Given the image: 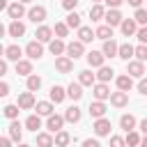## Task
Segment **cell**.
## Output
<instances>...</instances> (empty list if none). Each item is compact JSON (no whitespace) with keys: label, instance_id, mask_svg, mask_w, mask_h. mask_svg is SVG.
Listing matches in <instances>:
<instances>
[{"label":"cell","instance_id":"19","mask_svg":"<svg viewBox=\"0 0 147 147\" xmlns=\"http://www.w3.org/2000/svg\"><path fill=\"white\" fill-rule=\"evenodd\" d=\"M48 94H51V101H53V103H62V101L67 99V90H64L62 85H53Z\"/></svg>","mask_w":147,"mask_h":147},{"label":"cell","instance_id":"28","mask_svg":"<svg viewBox=\"0 0 147 147\" xmlns=\"http://www.w3.org/2000/svg\"><path fill=\"white\" fill-rule=\"evenodd\" d=\"M48 51H51L53 55H62V53L67 51V44H64L62 39H53V41H48Z\"/></svg>","mask_w":147,"mask_h":147},{"label":"cell","instance_id":"45","mask_svg":"<svg viewBox=\"0 0 147 147\" xmlns=\"http://www.w3.org/2000/svg\"><path fill=\"white\" fill-rule=\"evenodd\" d=\"M110 147H129V145H126V138L113 136V138H110Z\"/></svg>","mask_w":147,"mask_h":147},{"label":"cell","instance_id":"33","mask_svg":"<svg viewBox=\"0 0 147 147\" xmlns=\"http://www.w3.org/2000/svg\"><path fill=\"white\" fill-rule=\"evenodd\" d=\"M25 129H30V131L37 133V129H41V115H39V113H37V115H30V117L25 119Z\"/></svg>","mask_w":147,"mask_h":147},{"label":"cell","instance_id":"24","mask_svg":"<svg viewBox=\"0 0 147 147\" xmlns=\"http://www.w3.org/2000/svg\"><path fill=\"white\" fill-rule=\"evenodd\" d=\"M67 96L74 99V101H80V99H83V85H80V83H69V87H67Z\"/></svg>","mask_w":147,"mask_h":147},{"label":"cell","instance_id":"50","mask_svg":"<svg viewBox=\"0 0 147 147\" xmlns=\"http://www.w3.org/2000/svg\"><path fill=\"white\" fill-rule=\"evenodd\" d=\"M7 94H9V83L2 80V83H0V96H7Z\"/></svg>","mask_w":147,"mask_h":147},{"label":"cell","instance_id":"10","mask_svg":"<svg viewBox=\"0 0 147 147\" xmlns=\"http://www.w3.org/2000/svg\"><path fill=\"white\" fill-rule=\"evenodd\" d=\"M37 106V101H34V94L28 90V92H23V94H18V108L21 110H30V108H34Z\"/></svg>","mask_w":147,"mask_h":147},{"label":"cell","instance_id":"58","mask_svg":"<svg viewBox=\"0 0 147 147\" xmlns=\"http://www.w3.org/2000/svg\"><path fill=\"white\" fill-rule=\"evenodd\" d=\"M18 2H23V5H28V2H32V0H18Z\"/></svg>","mask_w":147,"mask_h":147},{"label":"cell","instance_id":"12","mask_svg":"<svg viewBox=\"0 0 147 147\" xmlns=\"http://www.w3.org/2000/svg\"><path fill=\"white\" fill-rule=\"evenodd\" d=\"M85 57H87V64H90V67H94V69L103 67V60H106L103 51H90V53H87Z\"/></svg>","mask_w":147,"mask_h":147},{"label":"cell","instance_id":"35","mask_svg":"<svg viewBox=\"0 0 147 147\" xmlns=\"http://www.w3.org/2000/svg\"><path fill=\"white\" fill-rule=\"evenodd\" d=\"M55 138L51 133H37V147H53Z\"/></svg>","mask_w":147,"mask_h":147},{"label":"cell","instance_id":"34","mask_svg":"<svg viewBox=\"0 0 147 147\" xmlns=\"http://www.w3.org/2000/svg\"><path fill=\"white\" fill-rule=\"evenodd\" d=\"M119 126H122L124 131H133V129H136V117H133L131 113H129V115H122V117H119Z\"/></svg>","mask_w":147,"mask_h":147},{"label":"cell","instance_id":"26","mask_svg":"<svg viewBox=\"0 0 147 147\" xmlns=\"http://www.w3.org/2000/svg\"><path fill=\"white\" fill-rule=\"evenodd\" d=\"M16 74L28 78V76L32 74V60H18V62H16Z\"/></svg>","mask_w":147,"mask_h":147},{"label":"cell","instance_id":"22","mask_svg":"<svg viewBox=\"0 0 147 147\" xmlns=\"http://www.w3.org/2000/svg\"><path fill=\"white\" fill-rule=\"evenodd\" d=\"M94 80H96V74H92V71H87V69L80 71V76H78V83H80L83 87H94V85H96Z\"/></svg>","mask_w":147,"mask_h":147},{"label":"cell","instance_id":"46","mask_svg":"<svg viewBox=\"0 0 147 147\" xmlns=\"http://www.w3.org/2000/svg\"><path fill=\"white\" fill-rule=\"evenodd\" d=\"M136 37H138V41H140V44H147V25H142V28H138V32H136Z\"/></svg>","mask_w":147,"mask_h":147},{"label":"cell","instance_id":"17","mask_svg":"<svg viewBox=\"0 0 147 147\" xmlns=\"http://www.w3.org/2000/svg\"><path fill=\"white\" fill-rule=\"evenodd\" d=\"M78 39H80L83 44H90L92 39H96V30H92V28H87V25H80V28H78Z\"/></svg>","mask_w":147,"mask_h":147},{"label":"cell","instance_id":"32","mask_svg":"<svg viewBox=\"0 0 147 147\" xmlns=\"http://www.w3.org/2000/svg\"><path fill=\"white\" fill-rule=\"evenodd\" d=\"M113 74H115V71H113V67H106V64H103V67H99L96 80H99V83H108V80L113 78Z\"/></svg>","mask_w":147,"mask_h":147},{"label":"cell","instance_id":"9","mask_svg":"<svg viewBox=\"0 0 147 147\" xmlns=\"http://www.w3.org/2000/svg\"><path fill=\"white\" fill-rule=\"evenodd\" d=\"M92 94H94V99L96 101H106V99H110V87L106 85V83H96L94 87H92Z\"/></svg>","mask_w":147,"mask_h":147},{"label":"cell","instance_id":"51","mask_svg":"<svg viewBox=\"0 0 147 147\" xmlns=\"http://www.w3.org/2000/svg\"><path fill=\"white\" fill-rule=\"evenodd\" d=\"M122 2H126V0H106V5H108V7H113V9H117Z\"/></svg>","mask_w":147,"mask_h":147},{"label":"cell","instance_id":"41","mask_svg":"<svg viewBox=\"0 0 147 147\" xmlns=\"http://www.w3.org/2000/svg\"><path fill=\"white\" fill-rule=\"evenodd\" d=\"M64 23H67L69 28H76V30H78V28H80V16H78L76 11H69V16H67Z\"/></svg>","mask_w":147,"mask_h":147},{"label":"cell","instance_id":"48","mask_svg":"<svg viewBox=\"0 0 147 147\" xmlns=\"http://www.w3.org/2000/svg\"><path fill=\"white\" fill-rule=\"evenodd\" d=\"M83 147H101V145H99V140H94V138H85V140H83Z\"/></svg>","mask_w":147,"mask_h":147},{"label":"cell","instance_id":"57","mask_svg":"<svg viewBox=\"0 0 147 147\" xmlns=\"http://www.w3.org/2000/svg\"><path fill=\"white\" fill-rule=\"evenodd\" d=\"M18 147H32V145H25V142H18Z\"/></svg>","mask_w":147,"mask_h":147},{"label":"cell","instance_id":"54","mask_svg":"<svg viewBox=\"0 0 147 147\" xmlns=\"http://www.w3.org/2000/svg\"><path fill=\"white\" fill-rule=\"evenodd\" d=\"M140 131H142V133H145V136H147V117H145V119H142V122H140Z\"/></svg>","mask_w":147,"mask_h":147},{"label":"cell","instance_id":"30","mask_svg":"<svg viewBox=\"0 0 147 147\" xmlns=\"http://www.w3.org/2000/svg\"><path fill=\"white\" fill-rule=\"evenodd\" d=\"M34 110H37L39 115H44V117H48V115H53V101H37V106H34Z\"/></svg>","mask_w":147,"mask_h":147},{"label":"cell","instance_id":"49","mask_svg":"<svg viewBox=\"0 0 147 147\" xmlns=\"http://www.w3.org/2000/svg\"><path fill=\"white\" fill-rule=\"evenodd\" d=\"M138 92H140V94H147V78H140V83H138Z\"/></svg>","mask_w":147,"mask_h":147},{"label":"cell","instance_id":"5","mask_svg":"<svg viewBox=\"0 0 147 147\" xmlns=\"http://www.w3.org/2000/svg\"><path fill=\"white\" fill-rule=\"evenodd\" d=\"M55 69H57L60 74H69V71L74 69V60H71L69 55H57V57H55Z\"/></svg>","mask_w":147,"mask_h":147},{"label":"cell","instance_id":"31","mask_svg":"<svg viewBox=\"0 0 147 147\" xmlns=\"http://www.w3.org/2000/svg\"><path fill=\"white\" fill-rule=\"evenodd\" d=\"M96 39H101V41H108V39H113V28L106 23V25H99L96 28Z\"/></svg>","mask_w":147,"mask_h":147},{"label":"cell","instance_id":"8","mask_svg":"<svg viewBox=\"0 0 147 147\" xmlns=\"http://www.w3.org/2000/svg\"><path fill=\"white\" fill-rule=\"evenodd\" d=\"M7 16L11 18V21H18V18H23L25 16V7H23V2H11L9 7H7Z\"/></svg>","mask_w":147,"mask_h":147},{"label":"cell","instance_id":"47","mask_svg":"<svg viewBox=\"0 0 147 147\" xmlns=\"http://www.w3.org/2000/svg\"><path fill=\"white\" fill-rule=\"evenodd\" d=\"M78 2H80V0H62V7H64L67 11H74V9L78 7Z\"/></svg>","mask_w":147,"mask_h":147},{"label":"cell","instance_id":"2","mask_svg":"<svg viewBox=\"0 0 147 147\" xmlns=\"http://www.w3.org/2000/svg\"><path fill=\"white\" fill-rule=\"evenodd\" d=\"M126 74L133 76V78H142V76H145V62H140V60H129V62H126Z\"/></svg>","mask_w":147,"mask_h":147},{"label":"cell","instance_id":"55","mask_svg":"<svg viewBox=\"0 0 147 147\" xmlns=\"http://www.w3.org/2000/svg\"><path fill=\"white\" fill-rule=\"evenodd\" d=\"M126 2H129V5H133V7H136V9H138V7H140V5H142V0H126Z\"/></svg>","mask_w":147,"mask_h":147},{"label":"cell","instance_id":"39","mask_svg":"<svg viewBox=\"0 0 147 147\" xmlns=\"http://www.w3.org/2000/svg\"><path fill=\"white\" fill-rule=\"evenodd\" d=\"M140 136H138V131H126V145L129 147H140Z\"/></svg>","mask_w":147,"mask_h":147},{"label":"cell","instance_id":"23","mask_svg":"<svg viewBox=\"0 0 147 147\" xmlns=\"http://www.w3.org/2000/svg\"><path fill=\"white\" fill-rule=\"evenodd\" d=\"M115 83H117V90H122V92H129V90L133 87V76H129V74H124V76H117V78H115Z\"/></svg>","mask_w":147,"mask_h":147},{"label":"cell","instance_id":"11","mask_svg":"<svg viewBox=\"0 0 147 147\" xmlns=\"http://www.w3.org/2000/svg\"><path fill=\"white\" fill-rule=\"evenodd\" d=\"M2 53H5V57H7V60H11V62H18V60H21V55H23V51H21V46H18V44H9V46H5V48H2Z\"/></svg>","mask_w":147,"mask_h":147},{"label":"cell","instance_id":"43","mask_svg":"<svg viewBox=\"0 0 147 147\" xmlns=\"http://www.w3.org/2000/svg\"><path fill=\"white\" fill-rule=\"evenodd\" d=\"M133 18H136V23H138V25H147V9L138 7V9H136V16H133Z\"/></svg>","mask_w":147,"mask_h":147},{"label":"cell","instance_id":"59","mask_svg":"<svg viewBox=\"0 0 147 147\" xmlns=\"http://www.w3.org/2000/svg\"><path fill=\"white\" fill-rule=\"evenodd\" d=\"M92 2H94V5H96V2H101V0H92Z\"/></svg>","mask_w":147,"mask_h":147},{"label":"cell","instance_id":"14","mask_svg":"<svg viewBox=\"0 0 147 147\" xmlns=\"http://www.w3.org/2000/svg\"><path fill=\"white\" fill-rule=\"evenodd\" d=\"M87 110H90V115H92L94 119H99V117H106V110H108V108H106L103 101H92Z\"/></svg>","mask_w":147,"mask_h":147},{"label":"cell","instance_id":"18","mask_svg":"<svg viewBox=\"0 0 147 147\" xmlns=\"http://www.w3.org/2000/svg\"><path fill=\"white\" fill-rule=\"evenodd\" d=\"M103 55L106 57H117V53H119V44L115 41V39H108V41H103Z\"/></svg>","mask_w":147,"mask_h":147},{"label":"cell","instance_id":"15","mask_svg":"<svg viewBox=\"0 0 147 147\" xmlns=\"http://www.w3.org/2000/svg\"><path fill=\"white\" fill-rule=\"evenodd\" d=\"M103 21H106V23H108L110 28H117V25H122V21H124V18H122V14H119L117 9H108V11H106V18H103Z\"/></svg>","mask_w":147,"mask_h":147},{"label":"cell","instance_id":"1","mask_svg":"<svg viewBox=\"0 0 147 147\" xmlns=\"http://www.w3.org/2000/svg\"><path fill=\"white\" fill-rule=\"evenodd\" d=\"M46 14H48V11H46L44 5H34V7L28 9V18H30L32 23H44V21H46Z\"/></svg>","mask_w":147,"mask_h":147},{"label":"cell","instance_id":"37","mask_svg":"<svg viewBox=\"0 0 147 147\" xmlns=\"http://www.w3.org/2000/svg\"><path fill=\"white\" fill-rule=\"evenodd\" d=\"M69 142H71V133H67L64 129L55 133V145H57V147H67Z\"/></svg>","mask_w":147,"mask_h":147},{"label":"cell","instance_id":"36","mask_svg":"<svg viewBox=\"0 0 147 147\" xmlns=\"http://www.w3.org/2000/svg\"><path fill=\"white\" fill-rule=\"evenodd\" d=\"M90 18H92V21H101V18H106V9H103L99 2L92 5V7H90Z\"/></svg>","mask_w":147,"mask_h":147},{"label":"cell","instance_id":"29","mask_svg":"<svg viewBox=\"0 0 147 147\" xmlns=\"http://www.w3.org/2000/svg\"><path fill=\"white\" fill-rule=\"evenodd\" d=\"M133 55H136V48H133L131 44H119V53H117V57H122V60L129 62Z\"/></svg>","mask_w":147,"mask_h":147},{"label":"cell","instance_id":"52","mask_svg":"<svg viewBox=\"0 0 147 147\" xmlns=\"http://www.w3.org/2000/svg\"><path fill=\"white\" fill-rule=\"evenodd\" d=\"M0 147H11V138H9V136L0 138Z\"/></svg>","mask_w":147,"mask_h":147},{"label":"cell","instance_id":"53","mask_svg":"<svg viewBox=\"0 0 147 147\" xmlns=\"http://www.w3.org/2000/svg\"><path fill=\"white\" fill-rule=\"evenodd\" d=\"M5 74H7V57L0 62V76H5Z\"/></svg>","mask_w":147,"mask_h":147},{"label":"cell","instance_id":"6","mask_svg":"<svg viewBox=\"0 0 147 147\" xmlns=\"http://www.w3.org/2000/svg\"><path fill=\"white\" fill-rule=\"evenodd\" d=\"M64 117L62 115H48V119H46V129L51 131V133H57V131H62V126H64Z\"/></svg>","mask_w":147,"mask_h":147},{"label":"cell","instance_id":"20","mask_svg":"<svg viewBox=\"0 0 147 147\" xmlns=\"http://www.w3.org/2000/svg\"><path fill=\"white\" fill-rule=\"evenodd\" d=\"M7 34H9V37H23V34H25V25H23L21 21H11V23L7 25Z\"/></svg>","mask_w":147,"mask_h":147},{"label":"cell","instance_id":"21","mask_svg":"<svg viewBox=\"0 0 147 147\" xmlns=\"http://www.w3.org/2000/svg\"><path fill=\"white\" fill-rule=\"evenodd\" d=\"M53 28H48V25H39L37 28V32H34V37L41 41V44H46V41H53Z\"/></svg>","mask_w":147,"mask_h":147},{"label":"cell","instance_id":"3","mask_svg":"<svg viewBox=\"0 0 147 147\" xmlns=\"http://www.w3.org/2000/svg\"><path fill=\"white\" fill-rule=\"evenodd\" d=\"M67 55L71 57V60H78L80 55H85V44L78 39V41H69L67 44Z\"/></svg>","mask_w":147,"mask_h":147},{"label":"cell","instance_id":"42","mask_svg":"<svg viewBox=\"0 0 147 147\" xmlns=\"http://www.w3.org/2000/svg\"><path fill=\"white\" fill-rule=\"evenodd\" d=\"M53 32L57 34V39H62V37H67V34H69V25H67V23H55Z\"/></svg>","mask_w":147,"mask_h":147},{"label":"cell","instance_id":"56","mask_svg":"<svg viewBox=\"0 0 147 147\" xmlns=\"http://www.w3.org/2000/svg\"><path fill=\"white\" fill-rule=\"evenodd\" d=\"M140 147H147V136H145V138L140 140Z\"/></svg>","mask_w":147,"mask_h":147},{"label":"cell","instance_id":"25","mask_svg":"<svg viewBox=\"0 0 147 147\" xmlns=\"http://www.w3.org/2000/svg\"><path fill=\"white\" fill-rule=\"evenodd\" d=\"M7 129H9V138H11L14 142H21V138H23V129H21V124H18L16 119H11Z\"/></svg>","mask_w":147,"mask_h":147},{"label":"cell","instance_id":"7","mask_svg":"<svg viewBox=\"0 0 147 147\" xmlns=\"http://www.w3.org/2000/svg\"><path fill=\"white\" fill-rule=\"evenodd\" d=\"M94 133L99 136V138H103V136H110V119H106V117H99V119H94Z\"/></svg>","mask_w":147,"mask_h":147},{"label":"cell","instance_id":"16","mask_svg":"<svg viewBox=\"0 0 147 147\" xmlns=\"http://www.w3.org/2000/svg\"><path fill=\"white\" fill-rule=\"evenodd\" d=\"M119 30H122V34H126V37L136 34V32H138V23H136V18H124L122 25H119Z\"/></svg>","mask_w":147,"mask_h":147},{"label":"cell","instance_id":"27","mask_svg":"<svg viewBox=\"0 0 147 147\" xmlns=\"http://www.w3.org/2000/svg\"><path fill=\"white\" fill-rule=\"evenodd\" d=\"M80 115H83V113H80V108H78V106H69V108H67V113H64V119H67V122H71V124H76V122H80Z\"/></svg>","mask_w":147,"mask_h":147},{"label":"cell","instance_id":"4","mask_svg":"<svg viewBox=\"0 0 147 147\" xmlns=\"http://www.w3.org/2000/svg\"><path fill=\"white\" fill-rule=\"evenodd\" d=\"M25 55H28L30 60H39V57L44 55V46H41V41H39V39L30 41V44L25 46Z\"/></svg>","mask_w":147,"mask_h":147},{"label":"cell","instance_id":"13","mask_svg":"<svg viewBox=\"0 0 147 147\" xmlns=\"http://www.w3.org/2000/svg\"><path fill=\"white\" fill-rule=\"evenodd\" d=\"M110 103H113L115 108H124V106H129V94L122 92V90H117V92L110 94Z\"/></svg>","mask_w":147,"mask_h":147},{"label":"cell","instance_id":"40","mask_svg":"<svg viewBox=\"0 0 147 147\" xmlns=\"http://www.w3.org/2000/svg\"><path fill=\"white\" fill-rule=\"evenodd\" d=\"M2 113H5V117H7V119H16V117H18V103H16V106H14V103L5 106V108H2Z\"/></svg>","mask_w":147,"mask_h":147},{"label":"cell","instance_id":"38","mask_svg":"<svg viewBox=\"0 0 147 147\" xmlns=\"http://www.w3.org/2000/svg\"><path fill=\"white\" fill-rule=\"evenodd\" d=\"M25 85H28V90H30V92H37V90L41 87V78H39L37 74H30V76H28V83H25Z\"/></svg>","mask_w":147,"mask_h":147},{"label":"cell","instance_id":"44","mask_svg":"<svg viewBox=\"0 0 147 147\" xmlns=\"http://www.w3.org/2000/svg\"><path fill=\"white\" fill-rule=\"evenodd\" d=\"M136 60H140V62H147V44H140V46H136Z\"/></svg>","mask_w":147,"mask_h":147}]
</instances>
